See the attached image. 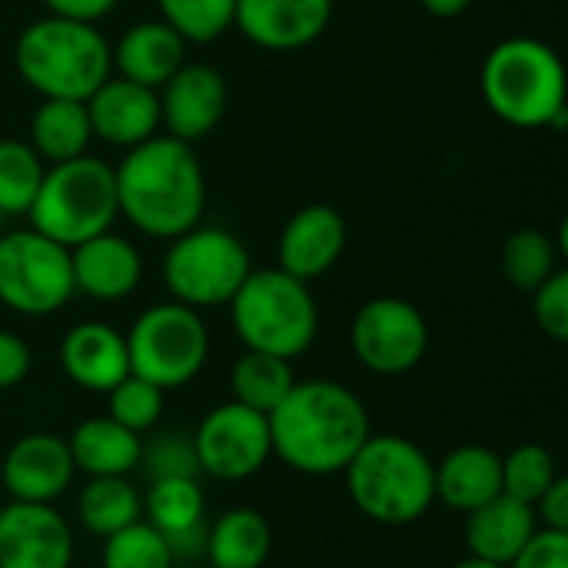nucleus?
Returning a JSON list of instances; mask_svg holds the SVG:
<instances>
[{"mask_svg":"<svg viewBox=\"0 0 568 568\" xmlns=\"http://www.w3.org/2000/svg\"><path fill=\"white\" fill-rule=\"evenodd\" d=\"M559 479V466H556V456L546 449V446H519L513 449L506 459H503V493L526 503V506H536L539 496Z\"/></svg>","mask_w":568,"mask_h":568,"instance_id":"obj_33","label":"nucleus"},{"mask_svg":"<svg viewBox=\"0 0 568 568\" xmlns=\"http://www.w3.org/2000/svg\"><path fill=\"white\" fill-rule=\"evenodd\" d=\"M140 463L150 466L153 479H163V476H193L196 479L200 476L193 436H183V433H160L150 446H143Z\"/></svg>","mask_w":568,"mask_h":568,"instance_id":"obj_36","label":"nucleus"},{"mask_svg":"<svg viewBox=\"0 0 568 568\" xmlns=\"http://www.w3.org/2000/svg\"><path fill=\"white\" fill-rule=\"evenodd\" d=\"M77 513L90 532L106 539L140 519L143 499H140L136 486L126 483V476H100L83 486V493L77 499Z\"/></svg>","mask_w":568,"mask_h":568,"instance_id":"obj_29","label":"nucleus"},{"mask_svg":"<svg viewBox=\"0 0 568 568\" xmlns=\"http://www.w3.org/2000/svg\"><path fill=\"white\" fill-rule=\"evenodd\" d=\"M73 532L47 503H7L0 513V568H70Z\"/></svg>","mask_w":568,"mask_h":568,"instance_id":"obj_13","label":"nucleus"},{"mask_svg":"<svg viewBox=\"0 0 568 568\" xmlns=\"http://www.w3.org/2000/svg\"><path fill=\"white\" fill-rule=\"evenodd\" d=\"M70 459L80 473H87L90 479L100 476H130L140 466L143 456V439L130 429H123L120 423H113L110 416H93L83 419L70 439Z\"/></svg>","mask_w":568,"mask_h":568,"instance_id":"obj_25","label":"nucleus"},{"mask_svg":"<svg viewBox=\"0 0 568 568\" xmlns=\"http://www.w3.org/2000/svg\"><path fill=\"white\" fill-rule=\"evenodd\" d=\"M110 53L116 77L160 90L186 63V40L163 20H140L110 47Z\"/></svg>","mask_w":568,"mask_h":568,"instance_id":"obj_22","label":"nucleus"},{"mask_svg":"<svg viewBox=\"0 0 568 568\" xmlns=\"http://www.w3.org/2000/svg\"><path fill=\"white\" fill-rule=\"evenodd\" d=\"M13 63L20 80L43 100H87L113 73L110 43L93 23L50 13L23 27Z\"/></svg>","mask_w":568,"mask_h":568,"instance_id":"obj_5","label":"nucleus"},{"mask_svg":"<svg viewBox=\"0 0 568 568\" xmlns=\"http://www.w3.org/2000/svg\"><path fill=\"white\" fill-rule=\"evenodd\" d=\"M293 383H296V376H293L290 359L256 353V349H246L233 363V373H230L233 399L256 409V413H263V416H270L286 399Z\"/></svg>","mask_w":568,"mask_h":568,"instance_id":"obj_28","label":"nucleus"},{"mask_svg":"<svg viewBox=\"0 0 568 568\" xmlns=\"http://www.w3.org/2000/svg\"><path fill=\"white\" fill-rule=\"evenodd\" d=\"M73 459L67 439L53 433H30L20 436L0 466L3 493H10L13 503H53L63 496V489L73 483Z\"/></svg>","mask_w":568,"mask_h":568,"instance_id":"obj_17","label":"nucleus"},{"mask_svg":"<svg viewBox=\"0 0 568 568\" xmlns=\"http://www.w3.org/2000/svg\"><path fill=\"white\" fill-rule=\"evenodd\" d=\"M250 270L246 243L223 226H193L170 240L163 256V283L170 296L190 310L226 306Z\"/></svg>","mask_w":568,"mask_h":568,"instance_id":"obj_8","label":"nucleus"},{"mask_svg":"<svg viewBox=\"0 0 568 568\" xmlns=\"http://www.w3.org/2000/svg\"><path fill=\"white\" fill-rule=\"evenodd\" d=\"M486 106L509 126L552 130L566 123V67L562 57L536 37L496 43L479 73Z\"/></svg>","mask_w":568,"mask_h":568,"instance_id":"obj_3","label":"nucleus"},{"mask_svg":"<svg viewBox=\"0 0 568 568\" xmlns=\"http://www.w3.org/2000/svg\"><path fill=\"white\" fill-rule=\"evenodd\" d=\"M27 373H30V346L17 333L0 329V389L20 386Z\"/></svg>","mask_w":568,"mask_h":568,"instance_id":"obj_39","label":"nucleus"},{"mask_svg":"<svg viewBox=\"0 0 568 568\" xmlns=\"http://www.w3.org/2000/svg\"><path fill=\"white\" fill-rule=\"evenodd\" d=\"M27 216L30 230L67 250L113 230L120 216L113 166L90 153L47 166Z\"/></svg>","mask_w":568,"mask_h":568,"instance_id":"obj_7","label":"nucleus"},{"mask_svg":"<svg viewBox=\"0 0 568 568\" xmlns=\"http://www.w3.org/2000/svg\"><path fill=\"white\" fill-rule=\"evenodd\" d=\"M349 346L369 373L403 376L423 363L429 349V323L409 300L376 296L353 316Z\"/></svg>","mask_w":568,"mask_h":568,"instance_id":"obj_11","label":"nucleus"},{"mask_svg":"<svg viewBox=\"0 0 568 568\" xmlns=\"http://www.w3.org/2000/svg\"><path fill=\"white\" fill-rule=\"evenodd\" d=\"M116 206L133 230L153 240H176L200 226L206 210V176L193 143L156 133L113 166Z\"/></svg>","mask_w":568,"mask_h":568,"instance_id":"obj_1","label":"nucleus"},{"mask_svg":"<svg viewBox=\"0 0 568 568\" xmlns=\"http://www.w3.org/2000/svg\"><path fill=\"white\" fill-rule=\"evenodd\" d=\"M503 493V456L489 446H459L436 466V499L473 513Z\"/></svg>","mask_w":568,"mask_h":568,"instance_id":"obj_24","label":"nucleus"},{"mask_svg":"<svg viewBox=\"0 0 568 568\" xmlns=\"http://www.w3.org/2000/svg\"><path fill=\"white\" fill-rule=\"evenodd\" d=\"M160 20L186 43H210L233 27L236 0H156Z\"/></svg>","mask_w":568,"mask_h":568,"instance_id":"obj_32","label":"nucleus"},{"mask_svg":"<svg viewBox=\"0 0 568 568\" xmlns=\"http://www.w3.org/2000/svg\"><path fill=\"white\" fill-rule=\"evenodd\" d=\"M539 529H556V532H568V479L559 476L532 506Z\"/></svg>","mask_w":568,"mask_h":568,"instance_id":"obj_40","label":"nucleus"},{"mask_svg":"<svg viewBox=\"0 0 568 568\" xmlns=\"http://www.w3.org/2000/svg\"><path fill=\"white\" fill-rule=\"evenodd\" d=\"M60 366L87 393H110L120 379L130 376L126 336L110 323H77L60 343Z\"/></svg>","mask_w":568,"mask_h":568,"instance_id":"obj_21","label":"nucleus"},{"mask_svg":"<svg viewBox=\"0 0 568 568\" xmlns=\"http://www.w3.org/2000/svg\"><path fill=\"white\" fill-rule=\"evenodd\" d=\"M333 0H236L233 27L273 53L303 50L326 33Z\"/></svg>","mask_w":568,"mask_h":568,"instance_id":"obj_15","label":"nucleus"},{"mask_svg":"<svg viewBox=\"0 0 568 568\" xmlns=\"http://www.w3.org/2000/svg\"><path fill=\"white\" fill-rule=\"evenodd\" d=\"M346 250V220L329 203H306L300 206L276 243L280 270L310 283L329 273Z\"/></svg>","mask_w":568,"mask_h":568,"instance_id":"obj_16","label":"nucleus"},{"mask_svg":"<svg viewBox=\"0 0 568 568\" xmlns=\"http://www.w3.org/2000/svg\"><path fill=\"white\" fill-rule=\"evenodd\" d=\"M130 373L166 389L193 383L210 356V333L200 310L176 300L143 310L126 333Z\"/></svg>","mask_w":568,"mask_h":568,"instance_id":"obj_9","label":"nucleus"},{"mask_svg":"<svg viewBox=\"0 0 568 568\" xmlns=\"http://www.w3.org/2000/svg\"><path fill=\"white\" fill-rule=\"evenodd\" d=\"M509 568H568V532L536 529V536L509 562Z\"/></svg>","mask_w":568,"mask_h":568,"instance_id":"obj_38","label":"nucleus"},{"mask_svg":"<svg viewBox=\"0 0 568 568\" xmlns=\"http://www.w3.org/2000/svg\"><path fill=\"white\" fill-rule=\"evenodd\" d=\"M3 223H7V213L0 210V233H3Z\"/></svg>","mask_w":568,"mask_h":568,"instance_id":"obj_44","label":"nucleus"},{"mask_svg":"<svg viewBox=\"0 0 568 568\" xmlns=\"http://www.w3.org/2000/svg\"><path fill=\"white\" fill-rule=\"evenodd\" d=\"M103 568H173L166 539L143 519L103 539Z\"/></svg>","mask_w":568,"mask_h":568,"instance_id":"obj_34","label":"nucleus"},{"mask_svg":"<svg viewBox=\"0 0 568 568\" xmlns=\"http://www.w3.org/2000/svg\"><path fill=\"white\" fill-rule=\"evenodd\" d=\"M47 163L27 140H0V210L7 216H27Z\"/></svg>","mask_w":568,"mask_h":568,"instance_id":"obj_31","label":"nucleus"},{"mask_svg":"<svg viewBox=\"0 0 568 568\" xmlns=\"http://www.w3.org/2000/svg\"><path fill=\"white\" fill-rule=\"evenodd\" d=\"M273 552V529L256 509H230L206 529L210 568H263Z\"/></svg>","mask_w":568,"mask_h":568,"instance_id":"obj_26","label":"nucleus"},{"mask_svg":"<svg viewBox=\"0 0 568 568\" xmlns=\"http://www.w3.org/2000/svg\"><path fill=\"white\" fill-rule=\"evenodd\" d=\"M50 17H63V20H80V23H97L100 17H106L116 0H43Z\"/></svg>","mask_w":568,"mask_h":568,"instance_id":"obj_41","label":"nucleus"},{"mask_svg":"<svg viewBox=\"0 0 568 568\" xmlns=\"http://www.w3.org/2000/svg\"><path fill=\"white\" fill-rule=\"evenodd\" d=\"M87 116L93 136L110 146L130 150L160 130V97L156 90L110 73L87 100Z\"/></svg>","mask_w":568,"mask_h":568,"instance_id":"obj_18","label":"nucleus"},{"mask_svg":"<svg viewBox=\"0 0 568 568\" xmlns=\"http://www.w3.org/2000/svg\"><path fill=\"white\" fill-rule=\"evenodd\" d=\"M163 396L166 393L160 386H153V383H146V379H140V376L130 373L126 379H120L106 393V416L113 423H120L123 429L143 436V433H150L160 423V416H163Z\"/></svg>","mask_w":568,"mask_h":568,"instance_id":"obj_35","label":"nucleus"},{"mask_svg":"<svg viewBox=\"0 0 568 568\" xmlns=\"http://www.w3.org/2000/svg\"><path fill=\"white\" fill-rule=\"evenodd\" d=\"M469 3L473 0H419V7L426 10V13H433V17H459V13H466L469 10Z\"/></svg>","mask_w":568,"mask_h":568,"instance_id":"obj_42","label":"nucleus"},{"mask_svg":"<svg viewBox=\"0 0 568 568\" xmlns=\"http://www.w3.org/2000/svg\"><path fill=\"white\" fill-rule=\"evenodd\" d=\"M369 436L363 399L333 379H296L270 413L273 453L303 476H339Z\"/></svg>","mask_w":568,"mask_h":568,"instance_id":"obj_2","label":"nucleus"},{"mask_svg":"<svg viewBox=\"0 0 568 568\" xmlns=\"http://www.w3.org/2000/svg\"><path fill=\"white\" fill-rule=\"evenodd\" d=\"M559 243L539 230V226H523L516 233H509V240L503 243V276L509 286H516L519 293H536L559 266Z\"/></svg>","mask_w":568,"mask_h":568,"instance_id":"obj_30","label":"nucleus"},{"mask_svg":"<svg viewBox=\"0 0 568 568\" xmlns=\"http://www.w3.org/2000/svg\"><path fill=\"white\" fill-rule=\"evenodd\" d=\"M146 523L166 539L173 562L193 559L206 546V499L193 476H163L150 483V493L143 499Z\"/></svg>","mask_w":568,"mask_h":568,"instance_id":"obj_20","label":"nucleus"},{"mask_svg":"<svg viewBox=\"0 0 568 568\" xmlns=\"http://www.w3.org/2000/svg\"><path fill=\"white\" fill-rule=\"evenodd\" d=\"M160 126L166 136L183 143H196L210 136L226 116L230 90L216 67L210 63H183L160 90Z\"/></svg>","mask_w":568,"mask_h":568,"instance_id":"obj_14","label":"nucleus"},{"mask_svg":"<svg viewBox=\"0 0 568 568\" xmlns=\"http://www.w3.org/2000/svg\"><path fill=\"white\" fill-rule=\"evenodd\" d=\"M532 316L536 326L556 339L566 343L568 339V273L556 270L536 293H532Z\"/></svg>","mask_w":568,"mask_h":568,"instance_id":"obj_37","label":"nucleus"},{"mask_svg":"<svg viewBox=\"0 0 568 568\" xmlns=\"http://www.w3.org/2000/svg\"><path fill=\"white\" fill-rule=\"evenodd\" d=\"M93 140L83 100H43L30 116V146L43 163H63L87 153Z\"/></svg>","mask_w":568,"mask_h":568,"instance_id":"obj_27","label":"nucleus"},{"mask_svg":"<svg viewBox=\"0 0 568 568\" xmlns=\"http://www.w3.org/2000/svg\"><path fill=\"white\" fill-rule=\"evenodd\" d=\"M539 519L536 509L499 493L496 499H489L486 506L466 513V546L469 556L506 566L526 549V542L536 536Z\"/></svg>","mask_w":568,"mask_h":568,"instance_id":"obj_23","label":"nucleus"},{"mask_svg":"<svg viewBox=\"0 0 568 568\" xmlns=\"http://www.w3.org/2000/svg\"><path fill=\"white\" fill-rule=\"evenodd\" d=\"M70 270H73V290L100 303L126 300L130 293H136L143 280L140 250L130 240L116 236L113 230L73 246Z\"/></svg>","mask_w":568,"mask_h":568,"instance_id":"obj_19","label":"nucleus"},{"mask_svg":"<svg viewBox=\"0 0 568 568\" xmlns=\"http://www.w3.org/2000/svg\"><path fill=\"white\" fill-rule=\"evenodd\" d=\"M3 506H7V503H3V499H0V513H3Z\"/></svg>","mask_w":568,"mask_h":568,"instance_id":"obj_45","label":"nucleus"},{"mask_svg":"<svg viewBox=\"0 0 568 568\" xmlns=\"http://www.w3.org/2000/svg\"><path fill=\"white\" fill-rule=\"evenodd\" d=\"M200 473L220 483H243L256 476L273 456L270 416L230 399L203 416L193 433Z\"/></svg>","mask_w":568,"mask_h":568,"instance_id":"obj_12","label":"nucleus"},{"mask_svg":"<svg viewBox=\"0 0 568 568\" xmlns=\"http://www.w3.org/2000/svg\"><path fill=\"white\" fill-rule=\"evenodd\" d=\"M453 568H506V566H496V562H486V559H476V556H469V559L456 562Z\"/></svg>","mask_w":568,"mask_h":568,"instance_id":"obj_43","label":"nucleus"},{"mask_svg":"<svg viewBox=\"0 0 568 568\" xmlns=\"http://www.w3.org/2000/svg\"><path fill=\"white\" fill-rule=\"evenodd\" d=\"M70 250L37 230L0 233V303L20 316H50L73 300Z\"/></svg>","mask_w":568,"mask_h":568,"instance_id":"obj_10","label":"nucleus"},{"mask_svg":"<svg viewBox=\"0 0 568 568\" xmlns=\"http://www.w3.org/2000/svg\"><path fill=\"white\" fill-rule=\"evenodd\" d=\"M226 306L240 343L280 359L303 356L320 333V310L310 283L283 273L280 266L250 270Z\"/></svg>","mask_w":568,"mask_h":568,"instance_id":"obj_6","label":"nucleus"},{"mask_svg":"<svg viewBox=\"0 0 568 568\" xmlns=\"http://www.w3.org/2000/svg\"><path fill=\"white\" fill-rule=\"evenodd\" d=\"M343 476L353 506L379 526H413L436 503V463L406 436H369Z\"/></svg>","mask_w":568,"mask_h":568,"instance_id":"obj_4","label":"nucleus"}]
</instances>
